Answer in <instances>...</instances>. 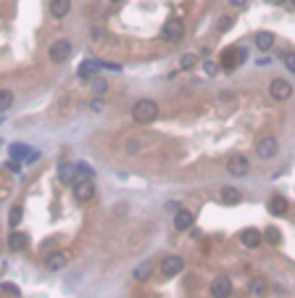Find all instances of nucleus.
<instances>
[{
    "instance_id": "f257e3e1",
    "label": "nucleus",
    "mask_w": 295,
    "mask_h": 298,
    "mask_svg": "<svg viewBox=\"0 0 295 298\" xmlns=\"http://www.w3.org/2000/svg\"><path fill=\"white\" fill-rule=\"evenodd\" d=\"M132 119L137 124H153V121L158 119V103L150 101V98H140L132 106Z\"/></svg>"
},
{
    "instance_id": "f03ea898",
    "label": "nucleus",
    "mask_w": 295,
    "mask_h": 298,
    "mask_svg": "<svg viewBox=\"0 0 295 298\" xmlns=\"http://www.w3.org/2000/svg\"><path fill=\"white\" fill-rule=\"evenodd\" d=\"M71 193H74L76 203H90L92 198H95V182L87 180V177H79V180H74Z\"/></svg>"
},
{
    "instance_id": "7ed1b4c3",
    "label": "nucleus",
    "mask_w": 295,
    "mask_h": 298,
    "mask_svg": "<svg viewBox=\"0 0 295 298\" xmlns=\"http://www.w3.org/2000/svg\"><path fill=\"white\" fill-rule=\"evenodd\" d=\"M227 171L232 177H245L248 171H251V161H248V156L243 153H232L229 161H227Z\"/></svg>"
},
{
    "instance_id": "20e7f679",
    "label": "nucleus",
    "mask_w": 295,
    "mask_h": 298,
    "mask_svg": "<svg viewBox=\"0 0 295 298\" xmlns=\"http://www.w3.org/2000/svg\"><path fill=\"white\" fill-rule=\"evenodd\" d=\"M292 95V85L287 80H279V77H274V80L269 82V98L272 101H287Z\"/></svg>"
},
{
    "instance_id": "39448f33",
    "label": "nucleus",
    "mask_w": 295,
    "mask_h": 298,
    "mask_svg": "<svg viewBox=\"0 0 295 298\" xmlns=\"http://www.w3.org/2000/svg\"><path fill=\"white\" fill-rule=\"evenodd\" d=\"M161 37H164L166 42H179V40L184 37V24H182L179 19H169V21L164 24V29H161Z\"/></svg>"
},
{
    "instance_id": "423d86ee",
    "label": "nucleus",
    "mask_w": 295,
    "mask_h": 298,
    "mask_svg": "<svg viewBox=\"0 0 295 298\" xmlns=\"http://www.w3.org/2000/svg\"><path fill=\"white\" fill-rule=\"evenodd\" d=\"M158 269H161V275H164V277H177V275L184 269V261H182V256H177V254L164 256Z\"/></svg>"
},
{
    "instance_id": "0eeeda50",
    "label": "nucleus",
    "mask_w": 295,
    "mask_h": 298,
    "mask_svg": "<svg viewBox=\"0 0 295 298\" xmlns=\"http://www.w3.org/2000/svg\"><path fill=\"white\" fill-rule=\"evenodd\" d=\"M277 151H279L277 137H272V135H263L256 143V156H258V159H274Z\"/></svg>"
},
{
    "instance_id": "6e6552de",
    "label": "nucleus",
    "mask_w": 295,
    "mask_h": 298,
    "mask_svg": "<svg viewBox=\"0 0 295 298\" xmlns=\"http://www.w3.org/2000/svg\"><path fill=\"white\" fill-rule=\"evenodd\" d=\"M71 51H74V45H71L69 40H56V42L50 45L48 56H50L53 64H61V61H66V58L71 56Z\"/></svg>"
},
{
    "instance_id": "1a4fd4ad",
    "label": "nucleus",
    "mask_w": 295,
    "mask_h": 298,
    "mask_svg": "<svg viewBox=\"0 0 295 298\" xmlns=\"http://www.w3.org/2000/svg\"><path fill=\"white\" fill-rule=\"evenodd\" d=\"M245 58H248V51H243V48H227L222 53V66L224 69H237Z\"/></svg>"
},
{
    "instance_id": "9d476101",
    "label": "nucleus",
    "mask_w": 295,
    "mask_h": 298,
    "mask_svg": "<svg viewBox=\"0 0 295 298\" xmlns=\"http://www.w3.org/2000/svg\"><path fill=\"white\" fill-rule=\"evenodd\" d=\"M211 295L213 298H229L232 295V280L227 275H219L211 280Z\"/></svg>"
},
{
    "instance_id": "9b49d317",
    "label": "nucleus",
    "mask_w": 295,
    "mask_h": 298,
    "mask_svg": "<svg viewBox=\"0 0 295 298\" xmlns=\"http://www.w3.org/2000/svg\"><path fill=\"white\" fill-rule=\"evenodd\" d=\"M66 264H69V256L64 251H53V254L45 256V269L48 272H61V269H66Z\"/></svg>"
},
{
    "instance_id": "f8f14e48",
    "label": "nucleus",
    "mask_w": 295,
    "mask_h": 298,
    "mask_svg": "<svg viewBox=\"0 0 295 298\" xmlns=\"http://www.w3.org/2000/svg\"><path fill=\"white\" fill-rule=\"evenodd\" d=\"M240 243H243L245 248H258V245L263 243V232L256 230V227H248V230L240 232Z\"/></svg>"
},
{
    "instance_id": "ddd939ff",
    "label": "nucleus",
    "mask_w": 295,
    "mask_h": 298,
    "mask_svg": "<svg viewBox=\"0 0 295 298\" xmlns=\"http://www.w3.org/2000/svg\"><path fill=\"white\" fill-rule=\"evenodd\" d=\"M193 225H195V214H193L190 209H179V211L174 214V230L184 232V230H190Z\"/></svg>"
},
{
    "instance_id": "4468645a",
    "label": "nucleus",
    "mask_w": 295,
    "mask_h": 298,
    "mask_svg": "<svg viewBox=\"0 0 295 298\" xmlns=\"http://www.w3.org/2000/svg\"><path fill=\"white\" fill-rule=\"evenodd\" d=\"M103 69V61H85V64L76 69V77L79 80H95V74Z\"/></svg>"
},
{
    "instance_id": "2eb2a0df",
    "label": "nucleus",
    "mask_w": 295,
    "mask_h": 298,
    "mask_svg": "<svg viewBox=\"0 0 295 298\" xmlns=\"http://www.w3.org/2000/svg\"><path fill=\"white\" fill-rule=\"evenodd\" d=\"M58 180L66 182V185H74V180H76V164L61 161V164H58Z\"/></svg>"
},
{
    "instance_id": "dca6fc26",
    "label": "nucleus",
    "mask_w": 295,
    "mask_h": 298,
    "mask_svg": "<svg viewBox=\"0 0 295 298\" xmlns=\"http://www.w3.org/2000/svg\"><path fill=\"white\" fill-rule=\"evenodd\" d=\"M253 45H256L261 53H269V51L274 48V35H272V32H256Z\"/></svg>"
},
{
    "instance_id": "f3484780",
    "label": "nucleus",
    "mask_w": 295,
    "mask_h": 298,
    "mask_svg": "<svg viewBox=\"0 0 295 298\" xmlns=\"http://www.w3.org/2000/svg\"><path fill=\"white\" fill-rule=\"evenodd\" d=\"M266 206H269V214H274V216H285L287 209H290V206H287V201H285L282 195H272Z\"/></svg>"
},
{
    "instance_id": "a211bd4d",
    "label": "nucleus",
    "mask_w": 295,
    "mask_h": 298,
    "mask_svg": "<svg viewBox=\"0 0 295 298\" xmlns=\"http://www.w3.org/2000/svg\"><path fill=\"white\" fill-rule=\"evenodd\" d=\"M219 195H222V203H227V206H237V203L243 201V193L237 190V187H229V185L222 187Z\"/></svg>"
},
{
    "instance_id": "6ab92c4d",
    "label": "nucleus",
    "mask_w": 295,
    "mask_h": 298,
    "mask_svg": "<svg viewBox=\"0 0 295 298\" xmlns=\"http://www.w3.org/2000/svg\"><path fill=\"white\" fill-rule=\"evenodd\" d=\"M69 11H71V0H50V13L56 19L69 16Z\"/></svg>"
},
{
    "instance_id": "aec40b11",
    "label": "nucleus",
    "mask_w": 295,
    "mask_h": 298,
    "mask_svg": "<svg viewBox=\"0 0 295 298\" xmlns=\"http://www.w3.org/2000/svg\"><path fill=\"white\" fill-rule=\"evenodd\" d=\"M8 153H11V159L13 161H26L29 159V156H32V151H29V145H24V143H13L11 148H8Z\"/></svg>"
},
{
    "instance_id": "412c9836",
    "label": "nucleus",
    "mask_w": 295,
    "mask_h": 298,
    "mask_svg": "<svg viewBox=\"0 0 295 298\" xmlns=\"http://www.w3.org/2000/svg\"><path fill=\"white\" fill-rule=\"evenodd\" d=\"M251 293L256 295V298H263L269 293V282H266V277H253L251 280Z\"/></svg>"
},
{
    "instance_id": "4be33fe9",
    "label": "nucleus",
    "mask_w": 295,
    "mask_h": 298,
    "mask_svg": "<svg viewBox=\"0 0 295 298\" xmlns=\"http://www.w3.org/2000/svg\"><path fill=\"white\" fill-rule=\"evenodd\" d=\"M150 272H153V264H150V261H143V264H140L137 269L132 272V277H135L137 282H145V280L150 277Z\"/></svg>"
},
{
    "instance_id": "5701e85b",
    "label": "nucleus",
    "mask_w": 295,
    "mask_h": 298,
    "mask_svg": "<svg viewBox=\"0 0 295 298\" xmlns=\"http://www.w3.org/2000/svg\"><path fill=\"white\" fill-rule=\"evenodd\" d=\"M11 106H13V92L3 87V90H0V114H6Z\"/></svg>"
},
{
    "instance_id": "b1692460",
    "label": "nucleus",
    "mask_w": 295,
    "mask_h": 298,
    "mask_svg": "<svg viewBox=\"0 0 295 298\" xmlns=\"http://www.w3.org/2000/svg\"><path fill=\"white\" fill-rule=\"evenodd\" d=\"M26 245V238H24V235L21 232H11V238H8V248L11 251H21Z\"/></svg>"
},
{
    "instance_id": "393cba45",
    "label": "nucleus",
    "mask_w": 295,
    "mask_h": 298,
    "mask_svg": "<svg viewBox=\"0 0 295 298\" xmlns=\"http://www.w3.org/2000/svg\"><path fill=\"white\" fill-rule=\"evenodd\" d=\"M263 240H266L269 245H279L282 243V232H279L277 227H269L266 232H263Z\"/></svg>"
},
{
    "instance_id": "a878e982",
    "label": "nucleus",
    "mask_w": 295,
    "mask_h": 298,
    "mask_svg": "<svg viewBox=\"0 0 295 298\" xmlns=\"http://www.w3.org/2000/svg\"><path fill=\"white\" fill-rule=\"evenodd\" d=\"M195 66H198V56L184 53V56H182V61H179V69H182V71H193Z\"/></svg>"
},
{
    "instance_id": "bb28decb",
    "label": "nucleus",
    "mask_w": 295,
    "mask_h": 298,
    "mask_svg": "<svg viewBox=\"0 0 295 298\" xmlns=\"http://www.w3.org/2000/svg\"><path fill=\"white\" fill-rule=\"evenodd\" d=\"M90 90H92V95H103V92L108 90V80H90Z\"/></svg>"
},
{
    "instance_id": "cd10ccee",
    "label": "nucleus",
    "mask_w": 295,
    "mask_h": 298,
    "mask_svg": "<svg viewBox=\"0 0 295 298\" xmlns=\"http://www.w3.org/2000/svg\"><path fill=\"white\" fill-rule=\"evenodd\" d=\"M145 145H143V140L140 137H132L129 143H127V153H137V151H143Z\"/></svg>"
},
{
    "instance_id": "c85d7f7f",
    "label": "nucleus",
    "mask_w": 295,
    "mask_h": 298,
    "mask_svg": "<svg viewBox=\"0 0 295 298\" xmlns=\"http://www.w3.org/2000/svg\"><path fill=\"white\" fill-rule=\"evenodd\" d=\"M76 175H79V177H87V180H92V177H95V171H92L87 164H76Z\"/></svg>"
},
{
    "instance_id": "c756f323",
    "label": "nucleus",
    "mask_w": 295,
    "mask_h": 298,
    "mask_svg": "<svg viewBox=\"0 0 295 298\" xmlns=\"http://www.w3.org/2000/svg\"><path fill=\"white\" fill-rule=\"evenodd\" d=\"M8 222H11V227H19V222H21V206L11 209V219H8Z\"/></svg>"
},
{
    "instance_id": "7c9ffc66",
    "label": "nucleus",
    "mask_w": 295,
    "mask_h": 298,
    "mask_svg": "<svg viewBox=\"0 0 295 298\" xmlns=\"http://www.w3.org/2000/svg\"><path fill=\"white\" fill-rule=\"evenodd\" d=\"M229 27H232V16H222L219 21H216V29H219V32H227Z\"/></svg>"
},
{
    "instance_id": "2f4dec72",
    "label": "nucleus",
    "mask_w": 295,
    "mask_h": 298,
    "mask_svg": "<svg viewBox=\"0 0 295 298\" xmlns=\"http://www.w3.org/2000/svg\"><path fill=\"white\" fill-rule=\"evenodd\" d=\"M203 69H206V74L211 77V74H216V71H219V64H213V61H206V64H203Z\"/></svg>"
},
{
    "instance_id": "473e14b6",
    "label": "nucleus",
    "mask_w": 295,
    "mask_h": 298,
    "mask_svg": "<svg viewBox=\"0 0 295 298\" xmlns=\"http://www.w3.org/2000/svg\"><path fill=\"white\" fill-rule=\"evenodd\" d=\"M285 64L290 71H295V53H285Z\"/></svg>"
},
{
    "instance_id": "72a5a7b5",
    "label": "nucleus",
    "mask_w": 295,
    "mask_h": 298,
    "mask_svg": "<svg viewBox=\"0 0 295 298\" xmlns=\"http://www.w3.org/2000/svg\"><path fill=\"white\" fill-rule=\"evenodd\" d=\"M6 166H8V171H13V175H19V171H21V164H19V161H13V159H11Z\"/></svg>"
},
{
    "instance_id": "f704fd0d",
    "label": "nucleus",
    "mask_w": 295,
    "mask_h": 298,
    "mask_svg": "<svg viewBox=\"0 0 295 298\" xmlns=\"http://www.w3.org/2000/svg\"><path fill=\"white\" fill-rule=\"evenodd\" d=\"M3 290H6L8 295H19V288H16V285H11V282H3Z\"/></svg>"
},
{
    "instance_id": "c9c22d12",
    "label": "nucleus",
    "mask_w": 295,
    "mask_h": 298,
    "mask_svg": "<svg viewBox=\"0 0 295 298\" xmlns=\"http://www.w3.org/2000/svg\"><path fill=\"white\" fill-rule=\"evenodd\" d=\"M229 6L240 11V8H245V6H248V0H229Z\"/></svg>"
},
{
    "instance_id": "e433bc0d",
    "label": "nucleus",
    "mask_w": 295,
    "mask_h": 298,
    "mask_svg": "<svg viewBox=\"0 0 295 298\" xmlns=\"http://www.w3.org/2000/svg\"><path fill=\"white\" fill-rule=\"evenodd\" d=\"M166 211H174V214H177V211H179V203H177V201H169V203H166Z\"/></svg>"
},
{
    "instance_id": "4c0bfd02",
    "label": "nucleus",
    "mask_w": 295,
    "mask_h": 298,
    "mask_svg": "<svg viewBox=\"0 0 295 298\" xmlns=\"http://www.w3.org/2000/svg\"><path fill=\"white\" fill-rule=\"evenodd\" d=\"M111 3H119V0H111Z\"/></svg>"
},
{
    "instance_id": "58836bf2",
    "label": "nucleus",
    "mask_w": 295,
    "mask_h": 298,
    "mask_svg": "<svg viewBox=\"0 0 295 298\" xmlns=\"http://www.w3.org/2000/svg\"><path fill=\"white\" fill-rule=\"evenodd\" d=\"M290 3H295V0H290Z\"/></svg>"
},
{
    "instance_id": "ea45409f",
    "label": "nucleus",
    "mask_w": 295,
    "mask_h": 298,
    "mask_svg": "<svg viewBox=\"0 0 295 298\" xmlns=\"http://www.w3.org/2000/svg\"><path fill=\"white\" fill-rule=\"evenodd\" d=\"M277 3H279V0H277Z\"/></svg>"
}]
</instances>
